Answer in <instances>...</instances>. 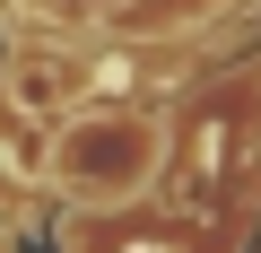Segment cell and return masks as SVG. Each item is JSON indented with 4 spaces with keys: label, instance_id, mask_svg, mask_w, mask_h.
<instances>
[{
    "label": "cell",
    "instance_id": "7a4b0ae2",
    "mask_svg": "<svg viewBox=\"0 0 261 253\" xmlns=\"http://www.w3.org/2000/svg\"><path fill=\"white\" fill-rule=\"evenodd\" d=\"M0 96H9V113H27V122H61L87 96V61L61 53V44H18L9 70H0Z\"/></svg>",
    "mask_w": 261,
    "mask_h": 253
},
{
    "label": "cell",
    "instance_id": "6da1fadb",
    "mask_svg": "<svg viewBox=\"0 0 261 253\" xmlns=\"http://www.w3.org/2000/svg\"><path fill=\"white\" fill-rule=\"evenodd\" d=\"M166 166V122L157 113H79L53 131V183L70 201H130Z\"/></svg>",
    "mask_w": 261,
    "mask_h": 253
}]
</instances>
